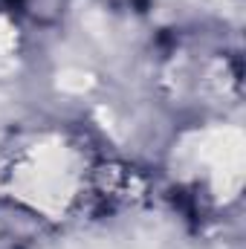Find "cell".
<instances>
[{"instance_id": "obj_1", "label": "cell", "mask_w": 246, "mask_h": 249, "mask_svg": "<svg viewBox=\"0 0 246 249\" xmlns=\"http://www.w3.org/2000/svg\"><path fill=\"white\" fill-rule=\"evenodd\" d=\"M64 0H0L3 12H18V15H29L35 20H50L61 12Z\"/></svg>"}]
</instances>
